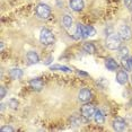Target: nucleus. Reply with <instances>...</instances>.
Instances as JSON below:
<instances>
[{
  "instance_id": "4468645a",
  "label": "nucleus",
  "mask_w": 132,
  "mask_h": 132,
  "mask_svg": "<svg viewBox=\"0 0 132 132\" xmlns=\"http://www.w3.org/2000/svg\"><path fill=\"white\" fill-rule=\"evenodd\" d=\"M96 34V31L93 26H84V37H92Z\"/></svg>"
},
{
  "instance_id": "dca6fc26",
  "label": "nucleus",
  "mask_w": 132,
  "mask_h": 132,
  "mask_svg": "<svg viewBox=\"0 0 132 132\" xmlns=\"http://www.w3.org/2000/svg\"><path fill=\"white\" fill-rule=\"evenodd\" d=\"M94 120H95V122L97 123V124H104L105 118H104L103 113H102L100 110H96L95 115H94Z\"/></svg>"
},
{
  "instance_id": "f3484780",
  "label": "nucleus",
  "mask_w": 132,
  "mask_h": 132,
  "mask_svg": "<svg viewBox=\"0 0 132 132\" xmlns=\"http://www.w3.org/2000/svg\"><path fill=\"white\" fill-rule=\"evenodd\" d=\"M73 37L77 38V40H79V38L84 37V25H80V24H78L77 27H76V32H75Z\"/></svg>"
},
{
  "instance_id": "ddd939ff",
  "label": "nucleus",
  "mask_w": 132,
  "mask_h": 132,
  "mask_svg": "<svg viewBox=\"0 0 132 132\" xmlns=\"http://www.w3.org/2000/svg\"><path fill=\"white\" fill-rule=\"evenodd\" d=\"M10 77L13 78V79L17 80V79H20V78L23 77V71L20 70L19 68H13L10 70Z\"/></svg>"
},
{
  "instance_id": "f8f14e48",
  "label": "nucleus",
  "mask_w": 132,
  "mask_h": 132,
  "mask_svg": "<svg viewBox=\"0 0 132 132\" xmlns=\"http://www.w3.org/2000/svg\"><path fill=\"white\" fill-rule=\"evenodd\" d=\"M105 65H106V68L109 69L110 71H115L119 67L118 63H116V61L112 58H107L105 60Z\"/></svg>"
},
{
  "instance_id": "7ed1b4c3",
  "label": "nucleus",
  "mask_w": 132,
  "mask_h": 132,
  "mask_svg": "<svg viewBox=\"0 0 132 132\" xmlns=\"http://www.w3.org/2000/svg\"><path fill=\"white\" fill-rule=\"evenodd\" d=\"M35 13H36V15L40 18L46 19V18H49L51 15V8L45 4H40V5H37Z\"/></svg>"
},
{
  "instance_id": "20e7f679",
  "label": "nucleus",
  "mask_w": 132,
  "mask_h": 132,
  "mask_svg": "<svg viewBox=\"0 0 132 132\" xmlns=\"http://www.w3.org/2000/svg\"><path fill=\"white\" fill-rule=\"evenodd\" d=\"M95 112H96V110H95L94 105H92V104H85L81 107V111H80L81 115L87 120H90L92 118H94Z\"/></svg>"
},
{
  "instance_id": "6ab92c4d",
  "label": "nucleus",
  "mask_w": 132,
  "mask_h": 132,
  "mask_svg": "<svg viewBox=\"0 0 132 132\" xmlns=\"http://www.w3.org/2000/svg\"><path fill=\"white\" fill-rule=\"evenodd\" d=\"M82 49H84L85 52L90 53V54H93V53L96 52V47L94 46V44L93 43H85L84 44V46H82Z\"/></svg>"
},
{
  "instance_id": "b1692460",
  "label": "nucleus",
  "mask_w": 132,
  "mask_h": 132,
  "mask_svg": "<svg viewBox=\"0 0 132 132\" xmlns=\"http://www.w3.org/2000/svg\"><path fill=\"white\" fill-rule=\"evenodd\" d=\"M6 94H7V90H6V88L4 86H1V88H0V98H4Z\"/></svg>"
},
{
  "instance_id": "6e6552de",
  "label": "nucleus",
  "mask_w": 132,
  "mask_h": 132,
  "mask_svg": "<svg viewBox=\"0 0 132 132\" xmlns=\"http://www.w3.org/2000/svg\"><path fill=\"white\" fill-rule=\"evenodd\" d=\"M29 86H31L34 90L40 92L44 87V82H43V80H42L41 78H34V79H32L31 81H29Z\"/></svg>"
},
{
  "instance_id": "393cba45",
  "label": "nucleus",
  "mask_w": 132,
  "mask_h": 132,
  "mask_svg": "<svg viewBox=\"0 0 132 132\" xmlns=\"http://www.w3.org/2000/svg\"><path fill=\"white\" fill-rule=\"evenodd\" d=\"M128 64H129V68H130V70H132V56L128 59Z\"/></svg>"
},
{
  "instance_id": "f03ea898",
  "label": "nucleus",
  "mask_w": 132,
  "mask_h": 132,
  "mask_svg": "<svg viewBox=\"0 0 132 132\" xmlns=\"http://www.w3.org/2000/svg\"><path fill=\"white\" fill-rule=\"evenodd\" d=\"M40 41L44 45H51V44H53L55 42V37L50 29L42 28L40 33Z\"/></svg>"
},
{
  "instance_id": "2eb2a0df",
  "label": "nucleus",
  "mask_w": 132,
  "mask_h": 132,
  "mask_svg": "<svg viewBox=\"0 0 132 132\" xmlns=\"http://www.w3.org/2000/svg\"><path fill=\"white\" fill-rule=\"evenodd\" d=\"M70 121H71V123H72L73 125H80V124H81V123H84V122H87V121H88V120L85 119L82 115H80V116L73 115L72 118L70 119Z\"/></svg>"
},
{
  "instance_id": "4be33fe9",
  "label": "nucleus",
  "mask_w": 132,
  "mask_h": 132,
  "mask_svg": "<svg viewBox=\"0 0 132 132\" xmlns=\"http://www.w3.org/2000/svg\"><path fill=\"white\" fill-rule=\"evenodd\" d=\"M120 54H121L122 56L128 55L129 54V49L128 47H125V46H123V47L120 46Z\"/></svg>"
},
{
  "instance_id": "1a4fd4ad",
  "label": "nucleus",
  "mask_w": 132,
  "mask_h": 132,
  "mask_svg": "<svg viewBox=\"0 0 132 132\" xmlns=\"http://www.w3.org/2000/svg\"><path fill=\"white\" fill-rule=\"evenodd\" d=\"M85 7L84 0H70V8L75 11H81Z\"/></svg>"
},
{
  "instance_id": "9b49d317",
  "label": "nucleus",
  "mask_w": 132,
  "mask_h": 132,
  "mask_svg": "<svg viewBox=\"0 0 132 132\" xmlns=\"http://www.w3.org/2000/svg\"><path fill=\"white\" fill-rule=\"evenodd\" d=\"M26 56H27V60H28L29 64H35V63H37V62L40 61V56H38V54L35 52V51H29Z\"/></svg>"
},
{
  "instance_id": "39448f33",
  "label": "nucleus",
  "mask_w": 132,
  "mask_h": 132,
  "mask_svg": "<svg viewBox=\"0 0 132 132\" xmlns=\"http://www.w3.org/2000/svg\"><path fill=\"white\" fill-rule=\"evenodd\" d=\"M118 34L120 35L121 40H123V41H129V40H130V38L132 37V32H131L130 27H129V26H127V25L120 26Z\"/></svg>"
},
{
  "instance_id": "aec40b11",
  "label": "nucleus",
  "mask_w": 132,
  "mask_h": 132,
  "mask_svg": "<svg viewBox=\"0 0 132 132\" xmlns=\"http://www.w3.org/2000/svg\"><path fill=\"white\" fill-rule=\"evenodd\" d=\"M51 70H59V71H63V72H70V68L65 67V65H61V64H54L50 67Z\"/></svg>"
},
{
  "instance_id": "9d476101",
  "label": "nucleus",
  "mask_w": 132,
  "mask_h": 132,
  "mask_svg": "<svg viewBox=\"0 0 132 132\" xmlns=\"http://www.w3.org/2000/svg\"><path fill=\"white\" fill-rule=\"evenodd\" d=\"M128 73L125 72L124 70H120L118 73H116V81H118L120 85H125L128 82Z\"/></svg>"
},
{
  "instance_id": "a211bd4d",
  "label": "nucleus",
  "mask_w": 132,
  "mask_h": 132,
  "mask_svg": "<svg viewBox=\"0 0 132 132\" xmlns=\"http://www.w3.org/2000/svg\"><path fill=\"white\" fill-rule=\"evenodd\" d=\"M62 24H63V26L65 28H70L71 26H72V24H73V20L72 18H71L69 15H65V16L62 18Z\"/></svg>"
},
{
  "instance_id": "0eeeda50",
  "label": "nucleus",
  "mask_w": 132,
  "mask_h": 132,
  "mask_svg": "<svg viewBox=\"0 0 132 132\" xmlns=\"http://www.w3.org/2000/svg\"><path fill=\"white\" fill-rule=\"evenodd\" d=\"M113 129L115 131H124L127 129V123L121 118H116L113 121Z\"/></svg>"
},
{
  "instance_id": "f257e3e1",
  "label": "nucleus",
  "mask_w": 132,
  "mask_h": 132,
  "mask_svg": "<svg viewBox=\"0 0 132 132\" xmlns=\"http://www.w3.org/2000/svg\"><path fill=\"white\" fill-rule=\"evenodd\" d=\"M105 45L109 50H118L121 46V37H120L119 34H110L106 38V43Z\"/></svg>"
},
{
  "instance_id": "412c9836",
  "label": "nucleus",
  "mask_w": 132,
  "mask_h": 132,
  "mask_svg": "<svg viewBox=\"0 0 132 132\" xmlns=\"http://www.w3.org/2000/svg\"><path fill=\"white\" fill-rule=\"evenodd\" d=\"M18 102H17V100H15V98H13V100H10L9 102H8V106L10 107L11 110H17L18 109Z\"/></svg>"
},
{
  "instance_id": "5701e85b",
  "label": "nucleus",
  "mask_w": 132,
  "mask_h": 132,
  "mask_svg": "<svg viewBox=\"0 0 132 132\" xmlns=\"http://www.w3.org/2000/svg\"><path fill=\"white\" fill-rule=\"evenodd\" d=\"M1 131L2 132H14V128H11L9 127V125H5V127H2L1 128Z\"/></svg>"
},
{
  "instance_id": "bb28decb",
  "label": "nucleus",
  "mask_w": 132,
  "mask_h": 132,
  "mask_svg": "<svg viewBox=\"0 0 132 132\" xmlns=\"http://www.w3.org/2000/svg\"><path fill=\"white\" fill-rule=\"evenodd\" d=\"M131 79H132V77H131Z\"/></svg>"
},
{
  "instance_id": "423d86ee",
  "label": "nucleus",
  "mask_w": 132,
  "mask_h": 132,
  "mask_svg": "<svg viewBox=\"0 0 132 132\" xmlns=\"http://www.w3.org/2000/svg\"><path fill=\"white\" fill-rule=\"evenodd\" d=\"M90 98H92V92L89 90L88 88H84L78 93V100H79L80 102H82V103L89 102Z\"/></svg>"
},
{
  "instance_id": "a878e982",
  "label": "nucleus",
  "mask_w": 132,
  "mask_h": 132,
  "mask_svg": "<svg viewBox=\"0 0 132 132\" xmlns=\"http://www.w3.org/2000/svg\"><path fill=\"white\" fill-rule=\"evenodd\" d=\"M130 104H131V106H132V98H131V101H130Z\"/></svg>"
}]
</instances>
